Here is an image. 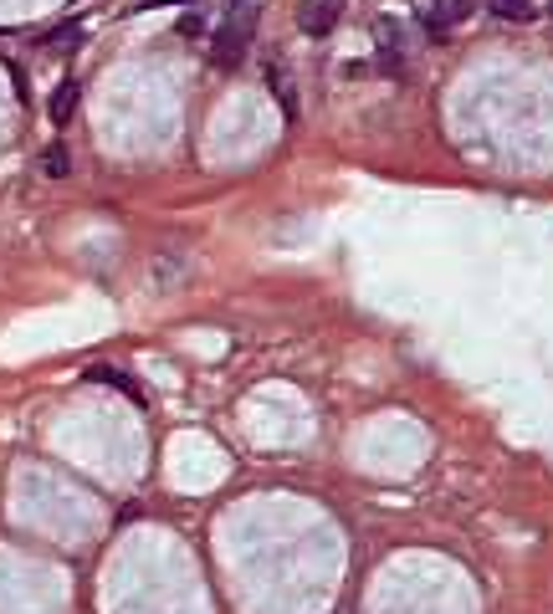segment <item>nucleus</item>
<instances>
[{"label": "nucleus", "instance_id": "1", "mask_svg": "<svg viewBox=\"0 0 553 614\" xmlns=\"http://www.w3.org/2000/svg\"><path fill=\"white\" fill-rule=\"evenodd\" d=\"M257 0H231V11L216 31V47H210V62H216L221 72L241 67V57L251 52V36H257Z\"/></svg>", "mask_w": 553, "mask_h": 614}, {"label": "nucleus", "instance_id": "2", "mask_svg": "<svg viewBox=\"0 0 553 614\" xmlns=\"http://www.w3.org/2000/svg\"><path fill=\"white\" fill-rule=\"evenodd\" d=\"M466 16H472V0H415V21L425 26V36H446Z\"/></svg>", "mask_w": 553, "mask_h": 614}, {"label": "nucleus", "instance_id": "3", "mask_svg": "<svg viewBox=\"0 0 553 614\" xmlns=\"http://www.w3.org/2000/svg\"><path fill=\"white\" fill-rule=\"evenodd\" d=\"M374 36H379V67H385L390 77H405V26L390 21V16H379Z\"/></svg>", "mask_w": 553, "mask_h": 614}, {"label": "nucleus", "instance_id": "4", "mask_svg": "<svg viewBox=\"0 0 553 614\" xmlns=\"http://www.w3.org/2000/svg\"><path fill=\"white\" fill-rule=\"evenodd\" d=\"M338 16H344V0H303L297 6V26L308 36H328L338 26Z\"/></svg>", "mask_w": 553, "mask_h": 614}, {"label": "nucleus", "instance_id": "5", "mask_svg": "<svg viewBox=\"0 0 553 614\" xmlns=\"http://www.w3.org/2000/svg\"><path fill=\"white\" fill-rule=\"evenodd\" d=\"M72 108H77V77H62L52 93V123H72Z\"/></svg>", "mask_w": 553, "mask_h": 614}, {"label": "nucleus", "instance_id": "6", "mask_svg": "<svg viewBox=\"0 0 553 614\" xmlns=\"http://www.w3.org/2000/svg\"><path fill=\"white\" fill-rule=\"evenodd\" d=\"M487 11L502 16V21H533V16H538L533 0H487Z\"/></svg>", "mask_w": 553, "mask_h": 614}, {"label": "nucleus", "instance_id": "7", "mask_svg": "<svg viewBox=\"0 0 553 614\" xmlns=\"http://www.w3.org/2000/svg\"><path fill=\"white\" fill-rule=\"evenodd\" d=\"M88 379H98V384H113V389H123V394H129V400H144V394H139V384L129 379V374H123V369H108V364H98Z\"/></svg>", "mask_w": 553, "mask_h": 614}, {"label": "nucleus", "instance_id": "8", "mask_svg": "<svg viewBox=\"0 0 553 614\" xmlns=\"http://www.w3.org/2000/svg\"><path fill=\"white\" fill-rule=\"evenodd\" d=\"M272 98L282 103V113H287V123H297V98H292V82H287L282 72H272Z\"/></svg>", "mask_w": 553, "mask_h": 614}, {"label": "nucleus", "instance_id": "9", "mask_svg": "<svg viewBox=\"0 0 553 614\" xmlns=\"http://www.w3.org/2000/svg\"><path fill=\"white\" fill-rule=\"evenodd\" d=\"M72 41H82V26H57V31L47 36V47H52V52H72Z\"/></svg>", "mask_w": 553, "mask_h": 614}, {"label": "nucleus", "instance_id": "10", "mask_svg": "<svg viewBox=\"0 0 553 614\" xmlns=\"http://www.w3.org/2000/svg\"><path fill=\"white\" fill-rule=\"evenodd\" d=\"M67 169H72V159H67V149H62V144H52V149H47V174H52V180H62V174H67Z\"/></svg>", "mask_w": 553, "mask_h": 614}, {"label": "nucleus", "instance_id": "11", "mask_svg": "<svg viewBox=\"0 0 553 614\" xmlns=\"http://www.w3.org/2000/svg\"><path fill=\"white\" fill-rule=\"evenodd\" d=\"M139 6H190V0H139Z\"/></svg>", "mask_w": 553, "mask_h": 614}, {"label": "nucleus", "instance_id": "12", "mask_svg": "<svg viewBox=\"0 0 553 614\" xmlns=\"http://www.w3.org/2000/svg\"><path fill=\"white\" fill-rule=\"evenodd\" d=\"M548 16H553V0H548Z\"/></svg>", "mask_w": 553, "mask_h": 614}]
</instances>
